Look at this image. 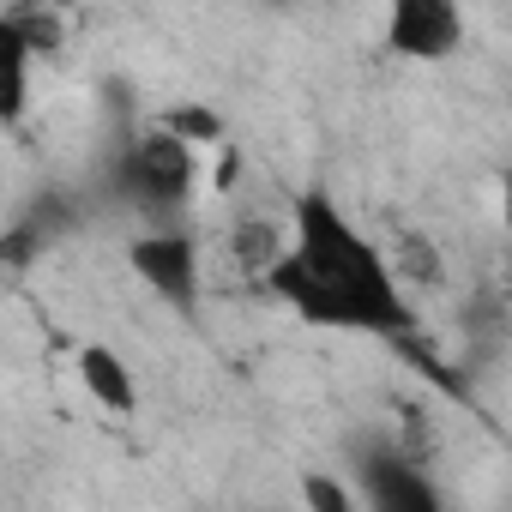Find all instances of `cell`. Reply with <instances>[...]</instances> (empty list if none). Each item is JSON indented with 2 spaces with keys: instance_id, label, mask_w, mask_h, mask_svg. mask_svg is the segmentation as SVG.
<instances>
[{
  "instance_id": "cell-4",
  "label": "cell",
  "mask_w": 512,
  "mask_h": 512,
  "mask_svg": "<svg viewBox=\"0 0 512 512\" xmlns=\"http://www.w3.org/2000/svg\"><path fill=\"white\" fill-rule=\"evenodd\" d=\"M127 266L145 278V290L181 314H193L199 302V241L187 223L175 229H145L139 241H127Z\"/></svg>"
},
{
  "instance_id": "cell-5",
  "label": "cell",
  "mask_w": 512,
  "mask_h": 512,
  "mask_svg": "<svg viewBox=\"0 0 512 512\" xmlns=\"http://www.w3.org/2000/svg\"><path fill=\"white\" fill-rule=\"evenodd\" d=\"M386 49L398 61H452L464 49V13L452 0H398L386 13Z\"/></svg>"
},
{
  "instance_id": "cell-7",
  "label": "cell",
  "mask_w": 512,
  "mask_h": 512,
  "mask_svg": "<svg viewBox=\"0 0 512 512\" xmlns=\"http://www.w3.org/2000/svg\"><path fill=\"white\" fill-rule=\"evenodd\" d=\"M302 494H308V512H368L362 494L344 488V482L326 476V470H308V476H302Z\"/></svg>"
},
{
  "instance_id": "cell-2",
  "label": "cell",
  "mask_w": 512,
  "mask_h": 512,
  "mask_svg": "<svg viewBox=\"0 0 512 512\" xmlns=\"http://www.w3.org/2000/svg\"><path fill=\"white\" fill-rule=\"evenodd\" d=\"M103 187L115 193V205L139 211L151 229H175L193 205V187H199L193 139H181L175 127H157V121L121 133L109 163H103Z\"/></svg>"
},
{
  "instance_id": "cell-8",
  "label": "cell",
  "mask_w": 512,
  "mask_h": 512,
  "mask_svg": "<svg viewBox=\"0 0 512 512\" xmlns=\"http://www.w3.org/2000/svg\"><path fill=\"white\" fill-rule=\"evenodd\" d=\"M500 223H506V235H512V169L500 175Z\"/></svg>"
},
{
  "instance_id": "cell-1",
  "label": "cell",
  "mask_w": 512,
  "mask_h": 512,
  "mask_svg": "<svg viewBox=\"0 0 512 512\" xmlns=\"http://www.w3.org/2000/svg\"><path fill=\"white\" fill-rule=\"evenodd\" d=\"M266 290L314 332L380 338L398 350L416 344V308L404 302L392 260L326 187L290 199V229L266 266Z\"/></svg>"
},
{
  "instance_id": "cell-6",
  "label": "cell",
  "mask_w": 512,
  "mask_h": 512,
  "mask_svg": "<svg viewBox=\"0 0 512 512\" xmlns=\"http://www.w3.org/2000/svg\"><path fill=\"white\" fill-rule=\"evenodd\" d=\"M79 374H85V392L103 404V410H133L139 404V392H133V374H127V362L109 350V344H85L79 350Z\"/></svg>"
},
{
  "instance_id": "cell-3",
  "label": "cell",
  "mask_w": 512,
  "mask_h": 512,
  "mask_svg": "<svg viewBox=\"0 0 512 512\" xmlns=\"http://www.w3.org/2000/svg\"><path fill=\"white\" fill-rule=\"evenodd\" d=\"M350 488L362 494L368 512H452L446 494L434 488V476L410 452H398L392 440L356 446V482Z\"/></svg>"
}]
</instances>
